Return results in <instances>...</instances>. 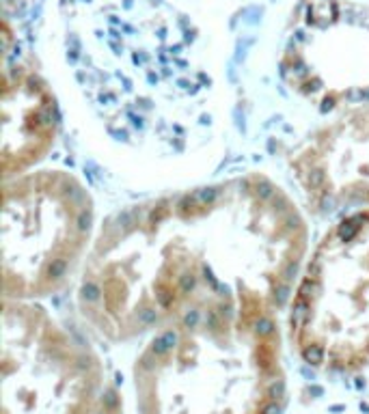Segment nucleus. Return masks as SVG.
Returning a JSON list of instances; mask_svg holds the SVG:
<instances>
[{"mask_svg": "<svg viewBox=\"0 0 369 414\" xmlns=\"http://www.w3.org/2000/svg\"><path fill=\"white\" fill-rule=\"evenodd\" d=\"M309 231L261 173L134 205L102 226L78 304L110 341L212 313L277 315L294 296Z\"/></svg>", "mask_w": 369, "mask_h": 414, "instance_id": "nucleus-1", "label": "nucleus"}, {"mask_svg": "<svg viewBox=\"0 0 369 414\" xmlns=\"http://www.w3.org/2000/svg\"><path fill=\"white\" fill-rule=\"evenodd\" d=\"M139 414H283L277 315L212 313L151 335L132 369Z\"/></svg>", "mask_w": 369, "mask_h": 414, "instance_id": "nucleus-2", "label": "nucleus"}, {"mask_svg": "<svg viewBox=\"0 0 369 414\" xmlns=\"http://www.w3.org/2000/svg\"><path fill=\"white\" fill-rule=\"evenodd\" d=\"M287 330L313 369L352 374L369 365V207L343 216L313 248Z\"/></svg>", "mask_w": 369, "mask_h": 414, "instance_id": "nucleus-3", "label": "nucleus"}, {"mask_svg": "<svg viewBox=\"0 0 369 414\" xmlns=\"http://www.w3.org/2000/svg\"><path fill=\"white\" fill-rule=\"evenodd\" d=\"M95 220L93 199L65 171L7 179L0 210L3 298L28 300L61 292L80 265Z\"/></svg>", "mask_w": 369, "mask_h": 414, "instance_id": "nucleus-4", "label": "nucleus"}, {"mask_svg": "<svg viewBox=\"0 0 369 414\" xmlns=\"http://www.w3.org/2000/svg\"><path fill=\"white\" fill-rule=\"evenodd\" d=\"M3 414H123L89 343L37 302L3 300Z\"/></svg>", "mask_w": 369, "mask_h": 414, "instance_id": "nucleus-5", "label": "nucleus"}, {"mask_svg": "<svg viewBox=\"0 0 369 414\" xmlns=\"http://www.w3.org/2000/svg\"><path fill=\"white\" fill-rule=\"evenodd\" d=\"M292 171L315 207L369 205V106L315 130L292 155Z\"/></svg>", "mask_w": 369, "mask_h": 414, "instance_id": "nucleus-6", "label": "nucleus"}, {"mask_svg": "<svg viewBox=\"0 0 369 414\" xmlns=\"http://www.w3.org/2000/svg\"><path fill=\"white\" fill-rule=\"evenodd\" d=\"M59 132V112L46 82L30 71L5 74L0 117V169L13 179L50 153Z\"/></svg>", "mask_w": 369, "mask_h": 414, "instance_id": "nucleus-7", "label": "nucleus"}]
</instances>
